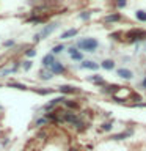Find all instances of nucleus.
<instances>
[{
	"label": "nucleus",
	"instance_id": "nucleus-33",
	"mask_svg": "<svg viewBox=\"0 0 146 151\" xmlns=\"http://www.w3.org/2000/svg\"><path fill=\"white\" fill-rule=\"evenodd\" d=\"M0 109H2V106H0Z\"/></svg>",
	"mask_w": 146,
	"mask_h": 151
},
{
	"label": "nucleus",
	"instance_id": "nucleus-2",
	"mask_svg": "<svg viewBox=\"0 0 146 151\" xmlns=\"http://www.w3.org/2000/svg\"><path fill=\"white\" fill-rule=\"evenodd\" d=\"M146 38V32H141V30H132L129 32V40L134 42V41H138V40H145Z\"/></svg>",
	"mask_w": 146,
	"mask_h": 151
},
{
	"label": "nucleus",
	"instance_id": "nucleus-22",
	"mask_svg": "<svg viewBox=\"0 0 146 151\" xmlns=\"http://www.w3.org/2000/svg\"><path fill=\"white\" fill-rule=\"evenodd\" d=\"M89 16H91V13H88V11H87V13H80V16H79V17H80V19H83V21H87V19H89Z\"/></svg>",
	"mask_w": 146,
	"mask_h": 151
},
{
	"label": "nucleus",
	"instance_id": "nucleus-12",
	"mask_svg": "<svg viewBox=\"0 0 146 151\" xmlns=\"http://www.w3.org/2000/svg\"><path fill=\"white\" fill-rule=\"evenodd\" d=\"M101 66H102L104 69H108V71H110V69L115 68V61H113V60H104Z\"/></svg>",
	"mask_w": 146,
	"mask_h": 151
},
{
	"label": "nucleus",
	"instance_id": "nucleus-11",
	"mask_svg": "<svg viewBox=\"0 0 146 151\" xmlns=\"http://www.w3.org/2000/svg\"><path fill=\"white\" fill-rule=\"evenodd\" d=\"M77 35V30L75 28H71V30H66V32H63L61 33V40H68V38H72V36H75Z\"/></svg>",
	"mask_w": 146,
	"mask_h": 151
},
{
	"label": "nucleus",
	"instance_id": "nucleus-25",
	"mask_svg": "<svg viewBox=\"0 0 146 151\" xmlns=\"http://www.w3.org/2000/svg\"><path fill=\"white\" fill-rule=\"evenodd\" d=\"M25 55H27V57H30V58H31V57H35V55H36V50L30 49V50H27V52H25Z\"/></svg>",
	"mask_w": 146,
	"mask_h": 151
},
{
	"label": "nucleus",
	"instance_id": "nucleus-28",
	"mask_svg": "<svg viewBox=\"0 0 146 151\" xmlns=\"http://www.w3.org/2000/svg\"><path fill=\"white\" fill-rule=\"evenodd\" d=\"M64 102H66V106L71 107V109H77V104L75 102H68V101H64Z\"/></svg>",
	"mask_w": 146,
	"mask_h": 151
},
{
	"label": "nucleus",
	"instance_id": "nucleus-7",
	"mask_svg": "<svg viewBox=\"0 0 146 151\" xmlns=\"http://www.w3.org/2000/svg\"><path fill=\"white\" fill-rule=\"evenodd\" d=\"M116 74L122 79H134V73L130 69H126V68H120L116 71Z\"/></svg>",
	"mask_w": 146,
	"mask_h": 151
},
{
	"label": "nucleus",
	"instance_id": "nucleus-19",
	"mask_svg": "<svg viewBox=\"0 0 146 151\" xmlns=\"http://www.w3.org/2000/svg\"><path fill=\"white\" fill-rule=\"evenodd\" d=\"M63 50H64V47L60 44V46H55V47H54V50H52V54H60V52H63Z\"/></svg>",
	"mask_w": 146,
	"mask_h": 151
},
{
	"label": "nucleus",
	"instance_id": "nucleus-30",
	"mask_svg": "<svg viewBox=\"0 0 146 151\" xmlns=\"http://www.w3.org/2000/svg\"><path fill=\"white\" fill-rule=\"evenodd\" d=\"M126 6V2H120L118 3V8H124Z\"/></svg>",
	"mask_w": 146,
	"mask_h": 151
},
{
	"label": "nucleus",
	"instance_id": "nucleus-6",
	"mask_svg": "<svg viewBox=\"0 0 146 151\" xmlns=\"http://www.w3.org/2000/svg\"><path fill=\"white\" fill-rule=\"evenodd\" d=\"M57 25H58V24H55V22H54V24H49V25H46V27L41 30L39 36H41V38H47V36H49L50 33H52V32H54L55 28H57Z\"/></svg>",
	"mask_w": 146,
	"mask_h": 151
},
{
	"label": "nucleus",
	"instance_id": "nucleus-17",
	"mask_svg": "<svg viewBox=\"0 0 146 151\" xmlns=\"http://www.w3.org/2000/svg\"><path fill=\"white\" fill-rule=\"evenodd\" d=\"M135 16H137V19H138V21L146 22V11H143V9H138V11L135 13Z\"/></svg>",
	"mask_w": 146,
	"mask_h": 151
},
{
	"label": "nucleus",
	"instance_id": "nucleus-23",
	"mask_svg": "<svg viewBox=\"0 0 146 151\" xmlns=\"http://www.w3.org/2000/svg\"><path fill=\"white\" fill-rule=\"evenodd\" d=\"M22 68L25 69V71H28L31 68V61H24V65H22Z\"/></svg>",
	"mask_w": 146,
	"mask_h": 151
},
{
	"label": "nucleus",
	"instance_id": "nucleus-8",
	"mask_svg": "<svg viewBox=\"0 0 146 151\" xmlns=\"http://www.w3.org/2000/svg\"><path fill=\"white\" fill-rule=\"evenodd\" d=\"M50 71H52L54 74H63V73H64V66L61 65L60 61H55V63L50 66Z\"/></svg>",
	"mask_w": 146,
	"mask_h": 151
},
{
	"label": "nucleus",
	"instance_id": "nucleus-13",
	"mask_svg": "<svg viewBox=\"0 0 146 151\" xmlns=\"http://www.w3.org/2000/svg\"><path fill=\"white\" fill-rule=\"evenodd\" d=\"M60 101H63V98H55V99H52L49 104H46V106H44V109H46V110H50V109H52V107H55Z\"/></svg>",
	"mask_w": 146,
	"mask_h": 151
},
{
	"label": "nucleus",
	"instance_id": "nucleus-18",
	"mask_svg": "<svg viewBox=\"0 0 146 151\" xmlns=\"http://www.w3.org/2000/svg\"><path fill=\"white\" fill-rule=\"evenodd\" d=\"M9 87L17 88V90H27V87H25V85H22V83H9Z\"/></svg>",
	"mask_w": 146,
	"mask_h": 151
},
{
	"label": "nucleus",
	"instance_id": "nucleus-14",
	"mask_svg": "<svg viewBox=\"0 0 146 151\" xmlns=\"http://www.w3.org/2000/svg\"><path fill=\"white\" fill-rule=\"evenodd\" d=\"M121 19V14H110V16H105V19H104V21L105 22H118Z\"/></svg>",
	"mask_w": 146,
	"mask_h": 151
},
{
	"label": "nucleus",
	"instance_id": "nucleus-5",
	"mask_svg": "<svg viewBox=\"0 0 146 151\" xmlns=\"http://www.w3.org/2000/svg\"><path fill=\"white\" fill-rule=\"evenodd\" d=\"M127 96H130V91H129L127 88L121 87V88H120V91H118V93H116L113 98H115V99H118V101H126V99H127Z\"/></svg>",
	"mask_w": 146,
	"mask_h": 151
},
{
	"label": "nucleus",
	"instance_id": "nucleus-16",
	"mask_svg": "<svg viewBox=\"0 0 146 151\" xmlns=\"http://www.w3.org/2000/svg\"><path fill=\"white\" fill-rule=\"evenodd\" d=\"M58 90H60L61 93H74L75 91V88L71 87V85H63V87H60Z\"/></svg>",
	"mask_w": 146,
	"mask_h": 151
},
{
	"label": "nucleus",
	"instance_id": "nucleus-9",
	"mask_svg": "<svg viewBox=\"0 0 146 151\" xmlns=\"http://www.w3.org/2000/svg\"><path fill=\"white\" fill-rule=\"evenodd\" d=\"M55 63V58H54V54H47L44 58H42V66L44 68H50L52 65Z\"/></svg>",
	"mask_w": 146,
	"mask_h": 151
},
{
	"label": "nucleus",
	"instance_id": "nucleus-26",
	"mask_svg": "<svg viewBox=\"0 0 146 151\" xmlns=\"http://www.w3.org/2000/svg\"><path fill=\"white\" fill-rule=\"evenodd\" d=\"M16 71V68H9V69H5V71H2V76H6V74H9V73H14Z\"/></svg>",
	"mask_w": 146,
	"mask_h": 151
},
{
	"label": "nucleus",
	"instance_id": "nucleus-10",
	"mask_svg": "<svg viewBox=\"0 0 146 151\" xmlns=\"http://www.w3.org/2000/svg\"><path fill=\"white\" fill-rule=\"evenodd\" d=\"M80 68H83V69H97L99 65L94 63V61H91V60H85L83 63L80 65Z\"/></svg>",
	"mask_w": 146,
	"mask_h": 151
},
{
	"label": "nucleus",
	"instance_id": "nucleus-32",
	"mask_svg": "<svg viewBox=\"0 0 146 151\" xmlns=\"http://www.w3.org/2000/svg\"><path fill=\"white\" fill-rule=\"evenodd\" d=\"M69 151H79V150H75V148H71Z\"/></svg>",
	"mask_w": 146,
	"mask_h": 151
},
{
	"label": "nucleus",
	"instance_id": "nucleus-1",
	"mask_svg": "<svg viewBox=\"0 0 146 151\" xmlns=\"http://www.w3.org/2000/svg\"><path fill=\"white\" fill-rule=\"evenodd\" d=\"M99 42L96 38H82V40L77 41V47L82 50H87V52H94L97 49Z\"/></svg>",
	"mask_w": 146,
	"mask_h": 151
},
{
	"label": "nucleus",
	"instance_id": "nucleus-24",
	"mask_svg": "<svg viewBox=\"0 0 146 151\" xmlns=\"http://www.w3.org/2000/svg\"><path fill=\"white\" fill-rule=\"evenodd\" d=\"M3 46H5V47H11V46H14V40H8V41H5V42H3Z\"/></svg>",
	"mask_w": 146,
	"mask_h": 151
},
{
	"label": "nucleus",
	"instance_id": "nucleus-4",
	"mask_svg": "<svg viewBox=\"0 0 146 151\" xmlns=\"http://www.w3.org/2000/svg\"><path fill=\"white\" fill-rule=\"evenodd\" d=\"M68 54L71 55V58H72L74 61H82V60H83V54H82V52H79L75 47H69V49H68Z\"/></svg>",
	"mask_w": 146,
	"mask_h": 151
},
{
	"label": "nucleus",
	"instance_id": "nucleus-29",
	"mask_svg": "<svg viewBox=\"0 0 146 151\" xmlns=\"http://www.w3.org/2000/svg\"><path fill=\"white\" fill-rule=\"evenodd\" d=\"M52 77V76L49 74V73H44V74H41V79H44V80H49Z\"/></svg>",
	"mask_w": 146,
	"mask_h": 151
},
{
	"label": "nucleus",
	"instance_id": "nucleus-27",
	"mask_svg": "<svg viewBox=\"0 0 146 151\" xmlns=\"http://www.w3.org/2000/svg\"><path fill=\"white\" fill-rule=\"evenodd\" d=\"M46 121H47V120H46V118H39V120H38V121H36V126H41V124H46Z\"/></svg>",
	"mask_w": 146,
	"mask_h": 151
},
{
	"label": "nucleus",
	"instance_id": "nucleus-31",
	"mask_svg": "<svg viewBox=\"0 0 146 151\" xmlns=\"http://www.w3.org/2000/svg\"><path fill=\"white\" fill-rule=\"evenodd\" d=\"M141 87H143V88H146V77H145L143 80H141Z\"/></svg>",
	"mask_w": 146,
	"mask_h": 151
},
{
	"label": "nucleus",
	"instance_id": "nucleus-15",
	"mask_svg": "<svg viewBox=\"0 0 146 151\" xmlns=\"http://www.w3.org/2000/svg\"><path fill=\"white\" fill-rule=\"evenodd\" d=\"M130 135H132V132H130V131H127V132H122V134L113 135L112 139H113V140H122V139H127V137H130Z\"/></svg>",
	"mask_w": 146,
	"mask_h": 151
},
{
	"label": "nucleus",
	"instance_id": "nucleus-20",
	"mask_svg": "<svg viewBox=\"0 0 146 151\" xmlns=\"http://www.w3.org/2000/svg\"><path fill=\"white\" fill-rule=\"evenodd\" d=\"M89 80H91V82H97V83H102V77H99L97 74H96V76H93V77H89Z\"/></svg>",
	"mask_w": 146,
	"mask_h": 151
},
{
	"label": "nucleus",
	"instance_id": "nucleus-3",
	"mask_svg": "<svg viewBox=\"0 0 146 151\" xmlns=\"http://www.w3.org/2000/svg\"><path fill=\"white\" fill-rule=\"evenodd\" d=\"M64 120L68 121V123H72V124H75L79 129H82V127H83V123L80 121L75 115H72V113H66V115H64Z\"/></svg>",
	"mask_w": 146,
	"mask_h": 151
},
{
	"label": "nucleus",
	"instance_id": "nucleus-21",
	"mask_svg": "<svg viewBox=\"0 0 146 151\" xmlns=\"http://www.w3.org/2000/svg\"><path fill=\"white\" fill-rule=\"evenodd\" d=\"M101 127H102L104 131H112V127H113V126H112V123H104Z\"/></svg>",
	"mask_w": 146,
	"mask_h": 151
}]
</instances>
